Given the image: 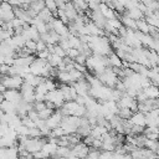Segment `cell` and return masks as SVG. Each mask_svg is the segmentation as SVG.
I'll use <instances>...</instances> for the list:
<instances>
[{
	"instance_id": "1",
	"label": "cell",
	"mask_w": 159,
	"mask_h": 159,
	"mask_svg": "<svg viewBox=\"0 0 159 159\" xmlns=\"http://www.w3.org/2000/svg\"><path fill=\"white\" fill-rule=\"evenodd\" d=\"M88 46L92 51V53L108 56L111 53V42L109 39L99 35H89Z\"/></svg>"
},
{
	"instance_id": "2",
	"label": "cell",
	"mask_w": 159,
	"mask_h": 159,
	"mask_svg": "<svg viewBox=\"0 0 159 159\" xmlns=\"http://www.w3.org/2000/svg\"><path fill=\"white\" fill-rule=\"evenodd\" d=\"M86 67L92 70L96 75H98V73L103 72L107 67H109L108 57H106L103 55H97V53L89 55L86 60Z\"/></svg>"
},
{
	"instance_id": "3",
	"label": "cell",
	"mask_w": 159,
	"mask_h": 159,
	"mask_svg": "<svg viewBox=\"0 0 159 159\" xmlns=\"http://www.w3.org/2000/svg\"><path fill=\"white\" fill-rule=\"evenodd\" d=\"M61 112H62L63 116L82 117V116L86 114V106L77 103L75 99L73 101H66V103H63L61 106Z\"/></svg>"
},
{
	"instance_id": "4",
	"label": "cell",
	"mask_w": 159,
	"mask_h": 159,
	"mask_svg": "<svg viewBox=\"0 0 159 159\" xmlns=\"http://www.w3.org/2000/svg\"><path fill=\"white\" fill-rule=\"evenodd\" d=\"M97 77L99 78V81H101L103 84H106V86H108V87H111V88L116 87L117 82L119 81V76H118L117 71H116L113 67H107L103 72L98 73Z\"/></svg>"
},
{
	"instance_id": "5",
	"label": "cell",
	"mask_w": 159,
	"mask_h": 159,
	"mask_svg": "<svg viewBox=\"0 0 159 159\" xmlns=\"http://www.w3.org/2000/svg\"><path fill=\"white\" fill-rule=\"evenodd\" d=\"M82 122V117H77V116H65L62 118L61 122V127L65 129L66 134H71V133H76L77 128L80 127Z\"/></svg>"
},
{
	"instance_id": "6",
	"label": "cell",
	"mask_w": 159,
	"mask_h": 159,
	"mask_svg": "<svg viewBox=\"0 0 159 159\" xmlns=\"http://www.w3.org/2000/svg\"><path fill=\"white\" fill-rule=\"evenodd\" d=\"M45 101H47V102L52 103L55 107L60 108V107L65 103V97H63V93H62L61 89H56V88H55V89L48 91V92L46 93Z\"/></svg>"
},
{
	"instance_id": "7",
	"label": "cell",
	"mask_w": 159,
	"mask_h": 159,
	"mask_svg": "<svg viewBox=\"0 0 159 159\" xmlns=\"http://www.w3.org/2000/svg\"><path fill=\"white\" fill-rule=\"evenodd\" d=\"M117 103H118L119 108H129L133 112L138 111V101L134 97H132V96H129L127 93H123Z\"/></svg>"
},
{
	"instance_id": "8",
	"label": "cell",
	"mask_w": 159,
	"mask_h": 159,
	"mask_svg": "<svg viewBox=\"0 0 159 159\" xmlns=\"http://www.w3.org/2000/svg\"><path fill=\"white\" fill-rule=\"evenodd\" d=\"M1 83L5 86V88H20L24 83V78L19 75H10L2 77Z\"/></svg>"
},
{
	"instance_id": "9",
	"label": "cell",
	"mask_w": 159,
	"mask_h": 159,
	"mask_svg": "<svg viewBox=\"0 0 159 159\" xmlns=\"http://www.w3.org/2000/svg\"><path fill=\"white\" fill-rule=\"evenodd\" d=\"M20 92H21V96H22V99L27 103H32L35 102V87L32 84H30L29 82H25L21 84L20 87Z\"/></svg>"
},
{
	"instance_id": "10",
	"label": "cell",
	"mask_w": 159,
	"mask_h": 159,
	"mask_svg": "<svg viewBox=\"0 0 159 159\" xmlns=\"http://www.w3.org/2000/svg\"><path fill=\"white\" fill-rule=\"evenodd\" d=\"M0 17L2 19L4 22L11 21L15 17V11L12 9V5L6 1H1L0 4Z\"/></svg>"
},
{
	"instance_id": "11",
	"label": "cell",
	"mask_w": 159,
	"mask_h": 159,
	"mask_svg": "<svg viewBox=\"0 0 159 159\" xmlns=\"http://www.w3.org/2000/svg\"><path fill=\"white\" fill-rule=\"evenodd\" d=\"M2 96H4V99H7L15 104H17L20 101H22L21 92H19L16 88H6L2 92Z\"/></svg>"
},
{
	"instance_id": "12",
	"label": "cell",
	"mask_w": 159,
	"mask_h": 159,
	"mask_svg": "<svg viewBox=\"0 0 159 159\" xmlns=\"http://www.w3.org/2000/svg\"><path fill=\"white\" fill-rule=\"evenodd\" d=\"M89 17L92 19V21H93L97 26H99L101 29H104V26H106V24H107V19H106V16L102 14V11L99 10V7L96 9V10H91Z\"/></svg>"
},
{
	"instance_id": "13",
	"label": "cell",
	"mask_w": 159,
	"mask_h": 159,
	"mask_svg": "<svg viewBox=\"0 0 159 159\" xmlns=\"http://www.w3.org/2000/svg\"><path fill=\"white\" fill-rule=\"evenodd\" d=\"M73 87L76 88V91H77V93H78L80 96L86 97V96L89 94V87H91V86H89L88 81L84 80V78H81V80L76 81V82L73 83Z\"/></svg>"
},
{
	"instance_id": "14",
	"label": "cell",
	"mask_w": 159,
	"mask_h": 159,
	"mask_svg": "<svg viewBox=\"0 0 159 159\" xmlns=\"http://www.w3.org/2000/svg\"><path fill=\"white\" fill-rule=\"evenodd\" d=\"M72 153L75 157H78V158H83V157H87L88 155V152H89V148L88 145L84 143V142H78L76 143L72 148H71Z\"/></svg>"
},
{
	"instance_id": "15",
	"label": "cell",
	"mask_w": 159,
	"mask_h": 159,
	"mask_svg": "<svg viewBox=\"0 0 159 159\" xmlns=\"http://www.w3.org/2000/svg\"><path fill=\"white\" fill-rule=\"evenodd\" d=\"M62 118H63V114H62L61 111H60V112H53L47 119H45V120H46V125H47L50 129H53V128L61 125Z\"/></svg>"
},
{
	"instance_id": "16",
	"label": "cell",
	"mask_w": 159,
	"mask_h": 159,
	"mask_svg": "<svg viewBox=\"0 0 159 159\" xmlns=\"http://www.w3.org/2000/svg\"><path fill=\"white\" fill-rule=\"evenodd\" d=\"M60 89H61V91H62V93H63L65 101H73V99H76V97L78 96V93H77L76 88H75L73 86L67 84V83L62 84Z\"/></svg>"
},
{
	"instance_id": "17",
	"label": "cell",
	"mask_w": 159,
	"mask_h": 159,
	"mask_svg": "<svg viewBox=\"0 0 159 159\" xmlns=\"http://www.w3.org/2000/svg\"><path fill=\"white\" fill-rule=\"evenodd\" d=\"M41 40H43L47 46L48 45H56L60 41V35L56 31L51 30V31H47V32L42 34L41 35Z\"/></svg>"
},
{
	"instance_id": "18",
	"label": "cell",
	"mask_w": 159,
	"mask_h": 159,
	"mask_svg": "<svg viewBox=\"0 0 159 159\" xmlns=\"http://www.w3.org/2000/svg\"><path fill=\"white\" fill-rule=\"evenodd\" d=\"M129 122L134 125H140V127H145L147 122H145V113L140 112V111H135L133 112L132 117L129 118Z\"/></svg>"
},
{
	"instance_id": "19",
	"label": "cell",
	"mask_w": 159,
	"mask_h": 159,
	"mask_svg": "<svg viewBox=\"0 0 159 159\" xmlns=\"http://www.w3.org/2000/svg\"><path fill=\"white\" fill-rule=\"evenodd\" d=\"M84 32L87 35H99V36H103L104 35L103 29H101L99 26H97L93 21L84 24Z\"/></svg>"
},
{
	"instance_id": "20",
	"label": "cell",
	"mask_w": 159,
	"mask_h": 159,
	"mask_svg": "<svg viewBox=\"0 0 159 159\" xmlns=\"http://www.w3.org/2000/svg\"><path fill=\"white\" fill-rule=\"evenodd\" d=\"M108 65L113 68H122L123 67V60L117 55V52H111L108 55Z\"/></svg>"
},
{
	"instance_id": "21",
	"label": "cell",
	"mask_w": 159,
	"mask_h": 159,
	"mask_svg": "<svg viewBox=\"0 0 159 159\" xmlns=\"http://www.w3.org/2000/svg\"><path fill=\"white\" fill-rule=\"evenodd\" d=\"M62 9H63V11L66 12V15H67V17H68L70 21H73V20L77 17V15H78V11L76 10V7L73 6V4H72L71 1L66 2Z\"/></svg>"
},
{
	"instance_id": "22",
	"label": "cell",
	"mask_w": 159,
	"mask_h": 159,
	"mask_svg": "<svg viewBox=\"0 0 159 159\" xmlns=\"http://www.w3.org/2000/svg\"><path fill=\"white\" fill-rule=\"evenodd\" d=\"M148 77H149V80H150L152 84L159 87V65L153 66V67H149Z\"/></svg>"
},
{
	"instance_id": "23",
	"label": "cell",
	"mask_w": 159,
	"mask_h": 159,
	"mask_svg": "<svg viewBox=\"0 0 159 159\" xmlns=\"http://www.w3.org/2000/svg\"><path fill=\"white\" fill-rule=\"evenodd\" d=\"M31 25H32V26H35V27L39 30V32H40L41 35L48 31L47 24H46L43 20H41L39 16H35V17H32V20H31Z\"/></svg>"
},
{
	"instance_id": "24",
	"label": "cell",
	"mask_w": 159,
	"mask_h": 159,
	"mask_svg": "<svg viewBox=\"0 0 159 159\" xmlns=\"http://www.w3.org/2000/svg\"><path fill=\"white\" fill-rule=\"evenodd\" d=\"M108 132V128L104 127V125H101V124H96L92 127L91 129V135L93 138H102L106 133Z\"/></svg>"
},
{
	"instance_id": "25",
	"label": "cell",
	"mask_w": 159,
	"mask_h": 159,
	"mask_svg": "<svg viewBox=\"0 0 159 159\" xmlns=\"http://www.w3.org/2000/svg\"><path fill=\"white\" fill-rule=\"evenodd\" d=\"M57 147L58 144L57 143H53V142H48V143H45L43 147H42V153L45 154V157H50V155H53L57 150Z\"/></svg>"
},
{
	"instance_id": "26",
	"label": "cell",
	"mask_w": 159,
	"mask_h": 159,
	"mask_svg": "<svg viewBox=\"0 0 159 159\" xmlns=\"http://www.w3.org/2000/svg\"><path fill=\"white\" fill-rule=\"evenodd\" d=\"M144 93L147 94L148 98H152V99H158L159 98V87L154 86V84H150L145 88H143Z\"/></svg>"
},
{
	"instance_id": "27",
	"label": "cell",
	"mask_w": 159,
	"mask_h": 159,
	"mask_svg": "<svg viewBox=\"0 0 159 159\" xmlns=\"http://www.w3.org/2000/svg\"><path fill=\"white\" fill-rule=\"evenodd\" d=\"M99 10L102 11V14L106 16V19H107V20L116 17V12H114V9L109 7V6H108L106 2H101V4H99Z\"/></svg>"
},
{
	"instance_id": "28",
	"label": "cell",
	"mask_w": 159,
	"mask_h": 159,
	"mask_svg": "<svg viewBox=\"0 0 159 159\" xmlns=\"http://www.w3.org/2000/svg\"><path fill=\"white\" fill-rule=\"evenodd\" d=\"M120 21H122L123 26H125L127 29L137 30V20L132 19V17H130V16H128L127 14H124V15L120 17Z\"/></svg>"
},
{
	"instance_id": "29",
	"label": "cell",
	"mask_w": 159,
	"mask_h": 159,
	"mask_svg": "<svg viewBox=\"0 0 159 159\" xmlns=\"http://www.w3.org/2000/svg\"><path fill=\"white\" fill-rule=\"evenodd\" d=\"M0 108L5 112V113H16V104L7 101V99H4L0 104Z\"/></svg>"
},
{
	"instance_id": "30",
	"label": "cell",
	"mask_w": 159,
	"mask_h": 159,
	"mask_svg": "<svg viewBox=\"0 0 159 159\" xmlns=\"http://www.w3.org/2000/svg\"><path fill=\"white\" fill-rule=\"evenodd\" d=\"M150 29H152V26L148 24L147 20H144V19L137 20V30L138 31H140L143 34H149L150 32Z\"/></svg>"
},
{
	"instance_id": "31",
	"label": "cell",
	"mask_w": 159,
	"mask_h": 159,
	"mask_svg": "<svg viewBox=\"0 0 159 159\" xmlns=\"http://www.w3.org/2000/svg\"><path fill=\"white\" fill-rule=\"evenodd\" d=\"M57 78L62 82V83H71V82H75L72 76H71V72L70 71H58L57 72Z\"/></svg>"
},
{
	"instance_id": "32",
	"label": "cell",
	"mask_w": 159,
	"mask_h": 159,
	"mask_svg": "<svg viewBox=\"0 0 159 159\" xmlns=\"http://www.w3.org/2000/svg\"><path fill=\"white\" fill-rule=\"evenodd\" d=\"M128 16H130L132 19L134 20H139V19H143L144 14L143 11L139 9V7H132V9H127V12H125Z\"/></svg>"
},
{
	"instance_id": "33",
	"label": "cell",
	"mask_w": 159,
	"mask_h": 159,
	"mask_svg": "<svg viewBox=\"0 0 159 159\" xmlns=\"http://www.w3.org/2000/svg\"><path fill=\"white\" fill-rule=\"evenodd\" d=\"M47 62L52 67H58L63 62V57H61V56H58L56 53H50V56L47 57Z\"/></svg>"
},
{
	"instance_id": "34",
	"label": "cell",
	"mask_w": 159,
	"mask_h": 159,
	"mask_svg": "<svg viewBox=\"0 0 159 159\" xmlns=\"http://www.w3.org/2000/svg\"><path fill=\"white\" fill-rule=\"evenodd\" d=\"M37 16L41 19V20H43L46 24L53 17V12L50 10V9H47V7H43L39 14H37Z\"/></svg>"
},
{
	"instance_id": "35",
	"label": "cell",
	"mask_w": 159,
	"mask_h": 159,
	"mask_svg": "<svg viewBox=\"0 0 159 159\" xmlns=\"http://www.w3.org/2000/svg\"><path fill=\"white\" fill-rule=\"evenodd\" d=\"M11 39H12V42H14V45L16 46L17 50H19V48H22V47L25 46L26 40H25V37L22 36V34H15Z\"/></svg>"
},
{
	"instance_id": "36",
	"label": "cell",
	"mask_w": 159,
	"mask_h": 159,
	"mask_svg": "<svg viewBox=\"0 0 159 159\" xmlns=\"http://www.w3.org/2000/svg\"><path fill=\"white\" fill-rule=\"evenodd\" d=\"M72 4L78 12H82L88 9V2L86 0H72Z\"/></svg>"
},
{
	"instance_id": "37",
	"label": "cell",
	"mask_w": 159,
	"mask_h": 159,
	"mask_svg": "<svg viewBox=\"0 0 159 159\" xmlns=\"http://www.w3.org/2000/svg\"><path fill=\"white\" fill-rule=\"evenodd\" d=\"M29 6H30L36 14H39L43 7H46V6H45V0H34Z\"/></svg>"
},
{
	"instance_id": "38",
	"label": "cell",
	"mask_w": 159,
	"mask_h": 159,
	"mask_svg": "<svg viewBox=\"0 0 159 159\" xmlns=\"http://www.w3.org/2000/svg\"><path fill=\"white\" fill-rule=\"evenodd\" d=\"M132 114H133V111L129 108H119V111H118V116L123 119H129L132 117Z\"/></svg>"
},
{
	"instance_id": "39",
	"label": "cell",
	"mask_w": 159,
	"mask_h": 159,
	"mask_svg": "<svg viewBox=\"0 0 159 159\" xmlns=\"http://www.w3.org/2000/svg\"><path fill=\"white\" fill-rule=\"evenodd\" d=\"M107 24H108L109 26H112L113 29H116V30H119V29L123 26L122 21H120L119 19H117V17H113V19H109V20H107Z\"/></svg>"
},
{
	"instance_id": "40",
	"label": "cell",
	"mask_w": 159,
	"mask_h": 159,
	"mask_svg": "<svg viewBox=\"0 0 159 159\" xmlns=\"http://www.w3.org/2000/svg\"><path fill=\"white\" fill-rule=\"evenodd\" d=\"M37 113H39V117H40L41 119H47V118L53 113V111H52L51 107H46L45 109H42V111L37 112Z\"/></svg>"
},
{
	"instance_id": "41",
	"label": "cell",
	"mask_w": 159,
	"mask_h": 159,
	"mask_svg": "<svg viewBox=\"0 0 159 159\" xmlns=\"http://www.w3.org/2000/svg\"><path fill=\"white\" fill-rule=\"evenodd\" d=\"M80 53H81L80 50H78V48H75V47H71V48H68V50L66 51V56L70 57L71 60H76Z\"/></svg>"
},
{
	"instance_id": "42",
	"label": "cell",
	"mask_w": 159,
	"mask_h": 159,
	"mask_svg": "<svg viewBox=\"0 0 159 159\" xmlns=\"http://www.w3.org/2000/svg\"><path fill=\"white\" fill-rule=\"evenodd\" d=\"M45 6L47 9H50L52 12H56L57 9H58V6L56 4V0H45Z\"/></svg>"
},
{
	"instance_id": "43",
	"label": "cell",
	"mask_w": 159,
	"mask_h": 159,
	"mask_svg": "<svg viewBox=\"0 0 159 159\" xmlns=\"http://www.w3.org/2000/svg\"><path fill=\"white\" fill-rule=\"evenodd\" d=\"M25 47L32 53V52H35L36 51V41H34V40H27L26 42H25Z\"/></svg>"
},
{
	"instance_id": "44",
	"label": "cell",
	"mask_w": 159,
	"mask_h": 159,
	"mask_svg": "<svg viewBox=\"0 0 159 159\" xmlns=\"http://www.w3.org/2000/svg\"><path fill=\"white\" fill-rule=\"evenodd\" d=\"M43 83H45L47 91H52V89L56 88V84H55V82H53L51 78H46V80H43Z\"/></svg>"
},
{
	"instance_id": "45",
	"label": "cell",
	"mask_w": 159,
	"mask_h": 159,
	"mask_svg": "<svg viewBox=\"0 0 159 159\" xmlns=\"http://www.w3.org/2000/svg\"><path fill=\"white\" fill-rule=\"evenodd\" d=\"M45 48H47V45H46V42L43 41V40H39V41H36V51L39 52V51H42V50H45Z\"/></svg>"
},
{
	"instance_id": "46",
	"label": "cell",
	"mask_w": 159,
	"mask_h": 159,
	"mask_svg": "<svg viewBox=\"0 0 159 159\" xmlns=\"http://www.w3.org/2000/svg\"><path fill=\"white\" fill-rule=\"evenodd\" d=\"M46 107H47V104H46V102H45V101L36 102V103H35V106H34V108H35L37 112H40V111H42V109H45Z\"/></svg>"
},
{
	"instance_id": "47",
	"label": "cell",
	"mask_w": 159,
	"mask_h": 159,
	"mask_svg": "<svg viewBox=\"0 0 159 159\" xmlns=\"http://www.w3.org/2000/svg\"><path fill=\"white\" fill-rule=\"evenodd\" d=\"M50 50L48 48H45V50H42V51H39L37 52V56L40 57V58H43V60H47V57L50 56Z\"/></svg>"
},
{
	"instance_id": "48",
	"label": "cell",
	"mask_w": 159,
	"mask_h": 159,
	"mask_svg": "<svg viewBox=\"0 0 159 159\" xmlns=\"http://www.w3.org/2000/svg\"><path fill=\"white\" fill-rule=\"evenodd\" d=\"M9 70H10V66L6 63H2L0 66V73L1 75H9Z\"/></svg>"
},
{
	"instance_id": "49",
	"label": "cell",
	"mask_w": 159,
	"mask_h": 159,
	"mask_svg": "<svg viewBox=\"0 0 159 159\" xmlns=\"http://www.w3.org/2000/svg\"><path fill=\"white\" fill-rule=\"evenodd\" d=\"M99 152L98 150H96V148H94V150H92V152H88V158H99Z\"/></svg>"
},
{
	"instance_id": "50",
	"label": "cell",
	"mask_w": 159,
	"mask_h": 159,
	"mask_svg": "<svg viewBox=\"0 0 159 159\" xmlns=\"http://www.w3.org/2000/svg\"><path fill=\"white\" fill-rule=\"evenodd\" d=\"M20 1H21V4L24 5V7H26V6H29L34 0H20Z\"/></svg>"
},
{
	"instance_id": "51",
	"label": "cell",
	"mask_w": 159,
	"mask_h": 159,
	"mask_svg": "<svg viewBox=\"0 0 159 159\" xmlns=\"http://www.w3.org/2000/svg\"><path fill=\"white\" fill-rule=\"evenodd\" d=\"M4 101V96L2 94H0V104H1V102Z\"/></svg>"
},
{
	"instance_id": "52",
	"label": "cell",
	"mask_w": 159,
	"mask_h": 159,
	"mask_svg": "<svg viewBox=\"0 0 159 159\" xmlns=\"http://www.w3.org/2000/svg\"><path fill=\"white\" fill-rule=\"evenodd\" d=\"M4 24H5V22H4V21H2V19H1V17H0V26H2V25H4Z\"/></svg>"
},
{
	"instance_id": "53",
	"label": "cell",
	"mask_w": 159,
	"mask_h": 159,
	"mask_svg": "<svg viewBox=\"0 0 159 159\" xmlns=\"http://www.w3.org/2000/svg\"><path fill=\"white\" fill-rule=\"evenodd\" d=\"M2 1H6V2H9V1H10V0H2Z\"/></svg>"
},
{
	"instance_id": "54",
	"label": "cell",
	"mask_w": 159,
	"mask_h": 159,
	"mask_svg": "<svg viewBox=\"0 0 159 159\" xmlns=\"http://www.w3.org/2000/svg\"><path fill=\"white\" fill-rule=\"evenodd\" d=\"M157 30H158V31H159V25H158V26H157Z\"/></svg>"
},
{
	"instance_id": "55",
	"label": "cell",
	"mask_w": 159,
	"mask_h": 159,
	"mask_svg": "<svg viewBox=\"0 0 159 159\" xmlns=\"http://www.w3.org/2000/svg\"><path fill=\"white\" fill-rule=\"evenodd\" d=\"M0 1H2V0H0Z\"/></svg>"
},
{
	"instance_id": "56",
	"label": "cell",
	"mask_w": 159,
	"mask_h": 159,
	"mask_svg": "<svg viewBox=\"0 0 159 159\" xmlns=\"http://www.w3.org/2000/svg\"><path fill=\"white\" fill-rule=\"evenodd\" d=\"M158 1H159V0H158Z\"/></svg>"
}]
</instances>
